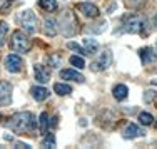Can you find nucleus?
Masks as SVG:
<instances>
[{"label": "nucleus", "mask_w": 157, "mask_h": 149, "mask_svg": "<svg viewBox=\"0 0 157 149\" xmlns=\"http://www.w3.org/2000/svg\"><path fill=\"white\" fill-rule=\"evenodd\" d=\"M7 127L17 134H29L37 129V119L32 112H17L9 119Z\"/></svg>", "instance_id": "f257e3e1"}, {"label": "nucleus", "mask_w": 157, "mask_h": 149, "mask_svg": "<svg viewBox=\"0 0 157 149\" xmlns=\"http://www.w3.org/2000/svg\"><path fill=\"white\" fill-rule=\"evenodd\" d=\"M124 32L127 33H140V35H149V30L147 27V18L137 15V14H130L124 18Z\"/></svg>", "instance_id": "f03ea898"}, {"label": "nucleus", "mask_w": 157, "mask_h": 149, "mask_svg": "<svg viewBox=\"0 0 157 149\" xmlns=\"http://www.w3.org/2000/svg\"><path fill=\"white\" fill-rule=\"evenodd\" d=\"M57 27H60L62 35L65 37H72L78 32V22L75 18V14H72L70 10H65V12L60 14L57 22Z\"/></svg>", "instance_id": "7ed1b4c3"}, {"label": "nucleus", "mask_w": 157, "mask_h": 149, "mask_svg": "<svg viewBox=\"0 0 157 149\" xmlns=\"http://www.w3.org/2000/svg\"><path fill=\"white\" fill-rule=\"evenodd\" d=\"M32 47V42L29 40L27 33L22 30H15L12 33V39H10V49L17 54H25L29 52Z\"/></svg>", "instance_id": "20e7f679"}, {"label": "nucleus", "mask_w": 157, "mask_h": 149, "mask_svg": "<svg viewBox=\"0 0 157 149\" xmlns=\"http://www.w3.org/2000/svg\"><path fill=\"white\" fill-rule=\"evenodd\" d=\"M18 22H20V27L24 29L25 33H35L37 32L39 20H37V15L33 14V10H30V9L22 10L20 15H18Z\"/></svg>", "instance_id": "39448f33"}, {"label": "nucleus", "mask_w": 157, "mask_h": 149, "mask_svg": "<svg viewBox=\"0 0 157 149\" xmlns=\"http://www.w3.org/2000/svg\"><path fill=\"white\" fill-rule=\"evenodd\" d=\"M3 64H5V69L9 70V72L18 74L22 70V67H24V61H22V57L17 54H9L5 57V61H3Z\"/></svg>", "instance_id": "423d86ee"}, {"label": "nucleus", "mask_w": 157, "mask_h": 149, "mask_svg": "<svg viewBox=\"0 0 157 149\" xmlns=\"http://www.w3.org/2000/svg\"><path fill=\"white\" fill-rule=\"evenodd\" d=\"M110 61H112L110 52L109 50H104V52H100L99 59L90 64V69L92 70H104V69H107V67L110 65Z\"/></svg>", "instance_id": "0eeeda50"}, {"label": "nucleus", "mask_w": 157, "mask_h": 149, "mask_svg": "<svg viewBox=\"0 0 157 149\" xmlns=\"http://www.w3.org/2000/svg\"><path fill=\"white\" fill-rule=\"evenodd\" d=\"M12 102V84L0 80V104L7 106Z\"/></svg>", "instance_id": "6e6552de"}, {"label": "nucleus", "mask_w": 157, "mask_h": 149, "mask_svg": "<svg viewBox=\"0 0 157 149\" xmlns=\"http://www.w3.org/2000/svg\"><path fill=\"white\" fill-rule=\"evenodd\" d=\"M77 10H80V14H84L85 17H89V18H95V17H99V9L94 5V3H90V2H82V3H77Z\"/></svg>", "instance_id": "1a4fd4ad"}, {"label": "nucleus", "mask_w": 157, "mask_h": 149, "mask_svg": "<svg viewBox=\"0 0 157 149\" xmlns=\"http://www.w3.org/2000/svg\"><path fill=\"white\" fill-rule=\"evenodd\" d=\"M33 72H35V79L40 84H47L50 80V70L42 64H35L33 65Z\"/></svg>", "instance_id": "9d476101"}, {"label": "nucleus", "mask_w": 157, "mask_h": 149, "mask_svg": "<svg viewBox=\"0 0 157 149\" xmlns=\"http://www.w3.org/2000/svg\"><path fill=\"white\" fill-rule=\"evenodd\" d=\"M139 57L142 61V64H152V62L157 61V54L154 52V49L152 47H144V49L139 50Z\"/></svg>", "instance_id": "9b49d317"}, {"label": "nucleus", "mask_w": 157, "mask_h": 149, "mask_svg": "<svg viewBox=\"0 0 157 149\" xmlns=\"http://www.w3.org/2000/svg\"><path fill=\"white\" fill-rule=\"evenodd\" d=\"M60 77L62 79H65V80H75V82H85V77L82 76V74H78L77 70H74V69H63L60 70Z\"/></svg>", "instance_id": "f8f14e48"}, {"label": "nucleus", "mask_w": 157, "mask_h": 149, "mask_svg": "<svg viewBox=\"0 0 157 149\" xmlns=\"http://www.w3.org/2000/svg\"><path fill=\"white\" fill-rule=\"evenodd\" d=\"M122 136H124L125 139H134V137L144 136V131H142L140 127H137L136 124H132V122H129V124L125 126V129L122 131Z\"/></svg>", "instance_id": "ddd939ff"}, {"label": "nucleus", "mask_w": 157, "mask_h": 149, "mask_svg": "<svg viewBox=\"0 0 157 149\" xmlns=\"http://www.w3.org/2000/svg\"><path fill=\"white\" fill-rule=\"evenodd\" d=\"M30 94L37 102H42V100H45L48 96H50V91H47L45 87H42V85H33V87L30 89Z\"/></svg>", "instance_id": "4468645a"}, {"label": "nucleus", "mask_w": 157, "mask_h": 149, "mask_svg": "<svg viewBox=\"0 0 157 149\" xmlns=\"http://www.w3.org/2000/svg\"><path fill=\"white\" fill-rule=\"evenodd\" d=\"M44 32H45L47 37H54L55 33H57V22H55L54 18L47 17L45 20H44Z\"/></svg>", "instance_id": "2eb2a0df"}, {"label": "nucleus", "mask_w": 157, "mask_h": 149, "mask_svg": "<svg viewBox=\"0 0 157 149\" xmlns=\"http://www.w3.org/2000/svg\"><path fill=\"white\" fill-rule=\"evenodd\" d=\"M112 94H114V97L117 100H124L127 97V94H129V89L124 84H117L114 87V91H112Z\"/></svg>", "instance_id": "dca6fc26"}, {"label": "nucleus", "mask_w": 157, "mask_h": 149, "mask_svg": "<svg viewBox=\"0 0 157 149\" xmlns=\"http://www.w3.org/2000/svg\"><path fill=\"white\" fill-rule=\"evenodd\" d=\"M48 126H50V121H48V114L47 112H42L39 117V131L42 134H47L48 131Z\"/></svg>", "instance_id": "f3484780"}, {"label": "nucleus", "mask_w": 157, "mask_h": 149, "mask_svg": "<svg viewBox=\"0 0 157 149\" xmlns=\"http://www.w3.org/2000/svg\"><path fill=\"white\" fill-rule=\"evenodd\" d=\"M54 91H55V94H59V96H69L70 92H72V87L67 85V84L57 82V84H54Z\"/></svg>", "instance_id": "a211bd4d"}, {"label": "nucleus", "mask_w": 157, "mask_h": 149, "mask_svg": "<svg viewBox=\"0 0 157 149\" xmlns=\"http://www.w3.org/2000/svg\"><path fill=\"white\" fill-rule=\"evenodd\" d=\"M84 45H85V50L89 52V55L95 54V52L99 50V44H97V40H94V39H84Z\"/></svg>", "instance_id": "6ab92c4d"}, {"label": "nucleus", "mask_w": 157, "mask_h": 149, "mask_svg": "<svg viewBox=\"0 0 157 149\" xmlns=\"http://www.w3.org/2000/svg\"><path fill=\"white\" fill-rule=\"evenodd\" d=\"M39 5L42 7L45 12H54V10H57V2H55V0H39Z\"/></svg>", "instance_id": "aec40b11"}, {"label": "nucleus", "mask_w": 157, "mask_h": 149, "mask_svg": "<svg viewBox=\"0 0 157 149\" xmlns=\"http://www.w3.org/2000/svg\"><path fill=\"white\" fill-rule=\"evenodd\" d=\"M7 33H9V24L0 20V47H3V44H5Z\"/></svg>", "instance_id": "412c9836"}, {"label": "nucleus", "mask_w": 157, "mask_h": 149, "mask_svg": "<svg viewBox=\"0 0 157 149\" xmlns=\"http://www.w3.org/2000/svg\"><path fill=\"white\" fill-rule=\"evenodd\" d=\"M105 27H107V22L102 20V22H99V24H95V25H89L87 30H90V32H94V33H100V32L105 30Z\"/></svg>", "instance_id": "4be33fe9"}, {"label": "nucleus", "mask_w": 157, "mask_h": 149, "mask_svg": "<svg viewBox=\"0 0 157 149\" xmlns=\"http://www.w3.org/2000/svg\"><path fill=\"white\" fill-rule=\"evenodd\" d=\"M139 121H140L142 126H151L152 121H154V117H152V114H149V112H140L139 114Z\"/></svg>", "instance_id": "5701e85b"}, {"label": "nucleus", "mask_w": 157, "mask_h": 149, "mask_svg": "<svg viewBox=\"0 0 157 149\" xmlns=\"http://www.w3.org/2000/svg\"><path fill=\"white\" fill-rule=\"evenodd\" d=\"M42 147H55V136L54 134L47 132V136L44 137V141H42Z\"/></svg>", "instance_id": "b1692460"}, {"label": "nucleus", "mask_w": 157, "mask_h": 149, "mask_svg": "<svg viewBox=\"0 0 157 149\" xmlns=\"http://www.w3.org/2000/svg\"><path fill=\"white\" fill-rule=\"evenodd\" d=\"M69 61H70V64H72L74 67H78V69H84V67H85L84 59H82V57H78V55H72V57H70Z\"/></svg>", "instance_id": "393cba45"}, {"label": "nucleus", "mask_w": 157, "mask_h": 149, "mask_svg": "<svg viewBox=\"0 0 157 149\" xmlns=\"http://www.w3.org/2000/svg\"><path fill=\"white\" fill-rule=\"evenodd\" d=\"M67 47H69V49H72V50H75L77 54H80V55H89V52L85 50L84 47H80L78 44H75V42H69V44H67Z\"/></svg>", "instance_id": "a878e982"}, {"label": "nucleus", "mask_w": 157, "mask_h": 149, "mask_svg": "<svg viewBox=\"0 0 157 149\" xmlns=\"http://www.w3.org/2000/svg\"><path fill=\"white\" fill-rule=\"evenodd\" d=\"M145 3V0H127V5L132 7V9H139Z\"/></svg>", "instance_id": "bb28decb"}, {"label": "nucleus", "mask_w": 157, "mask_h": 149, "mask_svg": "<svg viewBox=\"0 0 157 149\" xmlns=\"http://www.w3.org/2000/svg\"><path fill=\"white\" fill-rule=\"evenodd\" d=\"M155 99V92L154 91H147V92H145V96H144V100H145V102H152V100H154Z\"/></svg>", "instance_id": "cd10ccee"}, {"label": "nucleus", "mask_w": 157, "mask_h": 149, "mask_svg": "<svg viewBox=\"0 0 157 149\" xmlns=\"http://www.w3.org/2000/svg\"><path fill=\"white\" fill-rule=\"evenodd\" d=\"M15 146L17 147H25V149H30L32 147L30 144H25V143H15Z\"/></svg>", "instance_id": "c85d7f7f"}, {"label": "nucleus", "mask_w": 157, "mask_h": 149, "mask_svg": "<svg viewBox=\"0 0 157 149\" xmlns=\"http://www.w3.org/2000/svg\"><path fill=\"white\" fill-rule=\"evenodd\" d=\"M154 24H155V27H157V14H155V17H154Z\"/></svg>", "instance_id": "c756f323"}, {"label": "nucleus", "mask_w": 157, "mask_h": 149, "mask_svg": "<svg viewBox=\"0 0 157 149\" xmlns=\"http://www.w3.org/2000/svg\"><path fill=\"white\" fill-rule=\"evenodd\" d=\"M152 84H157V79H154V80H152Z\"/></svg>", "instance_id": "7c9ffc66"}, {"label": "nucleus", "mask_w": 157, "mask_h": 149, "mask_svg": "<svg viewBox=\"0 0 157 149\" xmlns=\"http://www.w3.org/2000/svg\"><path fill=\"white\" fill-rule=\"evenodd\" d=\"M155 45H157V44H155Z\"/></svg>", "instance_id": "2f4dec72"}]
</instances>
